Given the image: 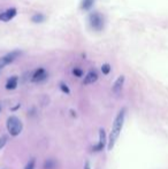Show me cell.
Masks as SVG:
<instances>
[{
  "label": "cell",
  "instance_id": "1",
  "mask_svg": "<svg viewBox=\"0 0 168 169\" xmlns=\"http://www.w3.org/2000/svg\"><path fill=\"white\" fill-rule=\"evenodd\" d=\"M125 108H122L119 114L116 115L115 120L113 122V127H112V131H110V141H108V145H107V148L110 151L113 150V147L115 145L118 138L120 136L121 130L123 128V123H125Z\"/></svg>",
  "mask_w": 168,
  "mask_h": 169
},
{
  "label": "cell",
  "instance_id": "2",
  "mask_svg": "<svg viewBox=\"0 0 168 169\" xmlns=\"http://www.w3.org/2000/svg\"><path fill=\"white\" fill-rule=\"evenodd\" d=\"M89 24L91 27L92 30L95 31H101L105 25V21H104V16L100 14L99 12H93L89 15Z\"/></svg>",
  "mask_w": 168,
  "mask_h": 169
},
{
  "label": "cell",
  "instance_id": "3",
  "mask_svg": "<svg viewBox=\"0 0 168 169\" xmlns=\"http://www.w3.org/2000/svg\"><path fill=\"white\" fill-rule=\"evenodd\" d=\"M22 129H23V124L20 121V118H17L16 116L8 118V120H7V130L10 133V136H19L22 132Z\"/></svg>",
  "mask_w": 168,
  "mask_h": 169
},
{
  "label": "cell",
  "instance_id": "4",
  "mask_svg": "<svg viewBox=\"0 0 168 169\" xmlns=\"http://www.w3.org/2000/svg\"><path fill=\"white\" fill-rule=\"evenodd\" d=\"M21 53L19 51H13V52H9V53H7L6 55L1 56L0 58V70L2 69V68H5L6 66H8L10 65L12 62H14L16 60V58L20 55Z\"/></svg>",
  "mask_w": 168,
  "mask_h": 169
},
{
  "label": "cell",
  "instance_id": "5",
  "mask_svg": "<svg viewBox=\"0 0 168 169\" xmlns=\"http://www.w3.org/2000/svg\"><path fill=\"white\" fill-rule=\"evenodd\" d=\"M16 14H17L16 8H9V9L0 13V21H2V22H8V21L14 19L15 16H16Z\"/></svg>",
  "mask_w": 168,
  "mask_h": 169
},
{
  "label": "cell",
  "instance_id": "6",
  "mask_svg": "<svg viewBox=\"0 0 168 169\" xmlns=\"http://www.w3.org/2000/svg\"><path fill=\"white\" fill-rule=\"evenodd\" d=\"M47 78V73L44 68H39L37 70H35L34 75L31 77L32 82H42V81Z\"/></svg>",
  "mask_w": 168,
  "mask_h": 169
},
{
  "label": "cell",
  "instance_id": "7",
  "mask_svg": "<svg viewBox=\"0 0 168 169\" xmlns=\"http://www.w3.org/2000/svg\"><path fill=\"white\" fill-rule=\"evenodd\" d=\"M106 132L105 130L101 128V129H99V141H98V145L95 146V148L93 150L97 151V152H99V151L104 150V147H105L106 145Z\"/></svg>",
  "mask_w": 168,
  "mask_h": 169
},
{
  "label": "cell",
  "instance_id": "8",
  "mask_svg": "<svg viewBox=\"0 0 168 169\" xmlns=\"http://www.w3.org/2000/svg\"><path fill=\"white\" fill-rule=\"evenodd\" d=\"M97 80H98V74H97V71L96 70H91V71H89V73L87 74V76L84 77L83 84L84 85L92 84V83L97 82Z\"/></svg>",
  "mask_w": 168,
  "mask_h": 169
},
{
  "label": "cell",
  "instance_id": "9",
  "mask_svg": "<svg viewBox=\"0 0 168 169\" xmlns=\"http://www.w3.org/2000/svg\"><path fill=\"white\" fill-rule=\"evenodd\" d=\"M125 78L123 75L119 76V77L116 78V81L114 82V84H113V88H112V90H113L114 93H119L121 90H122L123 84H125Z\"/></svg>",
  "mask_w": 168,
  "mask_h": 169
},
{
  "label": "cell",
  "instance_id": "10",
  "mask_svg": "<svg viewBox=\"0 0 168 169\" xmlns=\"http://www.w3.org/2000/svg\"><path fill=\"white\" fill-rule=\"evenodd\" d=\"M17 83H19V77L17 76H12L10 78L7 80L6 82V89L7 90H15L17 88Z\"/></svg>",
  "mask_w": 168,
  "mask_h": 169
},
{
  "label": "cell",
  "instance_id": "11",
  "mask_svg": "<svg viewBox=\"0 0 168 169\" xmlns=\"http://www.w3.org/2000/svg\"><path fill=\"white\" fill-rule=\"evenodd\" d=\"M96 0H82L81 8L82 10H89L91 9V7H93Z\"/></svg>",
  "mask_w": 168,
  "mask_h": 169
},
{
  "label": "cell",
  "instance_id": "12",
  "mask_svg": "<svg viewBox=\"0 0 168 169\" xmlns=\"http://www.w3.org/2000/svg\"><path fill=\"white\" fill-rule=\"evenodd\" d=\"M31 21L34 22V23H42L45 21V15L43 14H36L34 15L32 17H31Z\"/></svg>",
  "mask_w": 168,
  "mask_h": 169
},
{
  "label": "cell",
  "instance_id": "13",
  "mask_svg": "<svg viewBox=\"0 0 168 169\" xmlns=\"http://www.w3.org/2000/svg\"><path fill=\"white\" fill-rule=\"evenodd\" d=\"M101 71H103L104 75H108L110 71V66L108 63H104V65L101 66Z\"/></svg>",
  "mask_w": 168,
  "mask_h": 169
},
{
  "label": "cell",
  "instance_id": "14",
  "mask_svg": "<svg viewBox=\"0 0 168 169\" xmlns=\"http://www.w3.org/2000/svg\"><path fill=\"white\" fill-rule=\"evenodd\" d=\"M55 167V163H54V161L53 160H47L45 164H44V168L45 169H53Z\"/></svg>",
  "mask_w": 168,
  "mask_h": 169
},
{
  "label": "cell",
  "instance_id": "15",
  "mask_svg": "<svg viewBox=\"0 0 168 169\" xmlns=\"http://www.w3.org/2000/svg\"><path fill=\"white\" fill-rule=\"evenodd\" d=\"M35 166H36V159L32 158V159L27 163V166H25V168L24 169H35Z\"/></svg>",
  "mask_w": 168,
  "mask_h": 169
},
{
  "label": "cell",
  "instance_id": "16",
  "mask_svg": "<svg viewBox=\"0 0 168 169\" xmlns=\"http://www.w3.org/2000/svg\"><path fill=\"white\" fill-rule=\"evenodd\" d=\"M83 70L82 69H80V68H74L73 69V75L74 76H76V77H82L83 76Z\"/></svg>",
  "mask_w": 168,
  "mask_h": 169
},
{
  "label": "cell",
  "instance_id": "17",
  "mask_svg": "<svg viewBox=\"0 0 168 169\" xmlns=\"http://www.w3.org/2000/svg\"><path fill=\"white\" fill-rule=\"evenodd\" d=\"M60 89H61V91L65 92V93H67V94L70 93V90H69V88H68L65 83H60Z\"/></svg>",
  "mask_w": 168,
  "mask_h": 169
},
{
  "label": "cell",
  "instance_id": "18",
  "mask_svg": "<svg viewBox=\"0 0 168 169\" xmlns=\"http://www.w3.org/2000/svg\"><path fill=\"white\" fill-rule=\"evenodd\" d=\"M6 143H7V137L6 136L0 137V150L6 145Z\"/></svg>",
  "mask_w": 168,
  "mask_h": 169
},
{
  "label": "cell",
  "instance_id": "19",
  "mask_svg": "<svg viewBox=\"0 0 168 169\" xmlns=\"http://www.w3.org/2000/svg\"><path fill=\"white\" fill-rule=\"evenodd\" d=\"M84 169H91V167H90V162H89V161L85 162V164H84Z\"/></svg>",
  "mask_w": 168,
  "mask_h": 169
},
{
  "label": "cell",
  "instance_id": "20",
  "mask_svg": "<svg viewBox=\"0 0 168 169\" xmlns=\"http://www.w3.org/2000/svg\"><path fill=\"white\" fill-rule=\"evenodd\" d=\"M0 109H1V108H0Z\"/></svg>",
  "mask_w": 168,
  "mask_h": 169
}]
</instances>
